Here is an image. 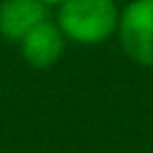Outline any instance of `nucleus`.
Segmentation results:
<instances>
[{
	"label": "nucleus",
	"instance_id": "nucleus-1",
	"mask_svg": "<svg viewBox=\"0 0 153 153\" xmlns=\"http://www.w3.org/2000/svg\"><path fill=\"white\" fill-rule=\"evenodd\" d=\"M120 10L115 0H65L57 5V26L79 45H98L117 31Z\"/></svg>",
	"mask_w": 153,
	"mask_h": 153
},
{
	"label": "nucleus",
	"instance_id": "nucleus-2",
	"mask_svg": "<svg viewBox=\"0 0 153 153\" xmlns=\"http://www.w3.org/2000/svg\"><path fill=\"white\" fill-rule=\"evenodd\" d=\"M115 33L134 65L153 67V0H129L120 10Z\"/></svg>",
	"mask_w": 153,
	"mask_h": 153
},
{
	"label": "nucleus",
	"instance_id": "nucleus-3",
	"mask_svg": "<svg viewBox=\"0 0 153 153\" xmlns=\"http://www.w3.org/2000/svg\"><path fill=\"white\" fill-rule=\"evenodd\" d=\"M19 55L22 60L33 67V69H50L55 67L67 48V38L62 33V29L57 26V22H53L50 17L43 19L41 24H36L19 43Z\"/></svg>",
	"mask_w": 153,
	"mask_h": 153
},
{
	"label": "nucleus",
	"instance_id": "nucleus-4",
	"mask_svg": "<svg viewBox=\"0 0 153 153\" xmlns=\"http://www.w3.org/2000/svg\"><path fill=\"white\" fill-rule=\"evenodd\" d=\"M48 19V5L41 0H0V36L19 43L36 24Z\"/></svg>",
	"mask_w": 153,
	"mask_h": 153
},
{
	"label": "nucleus",
	"instance_id": "nucleus-5",
	"mask_svg": "<svg viewBox=\"0 0 153 153\" xmlns=\"http://www.w3.org/2000/svg\"><path fill=\"white\" fill-rule=\"evenodd\" d=\"M41 2H43V5H48V7H50V5H60V2H65V0H41Z\"/></svg>",
	"mask_w": 153,
	"mask_h": 153
},
{
	"label": "nucleus",
	"instance_id": "nucleus-6",
	"mask_svg": "<svg viewBox=\"0 0 153 153\" xmlns=\"http://www.w3.org/2000/svg\"><path fill=\"white\" fill-rule=\"evenodd\" d=\"M115 2H117V0H115Z\"/></svg>",
	"mask_w": 153,
	"mask_h": 153
}]
</instances>
